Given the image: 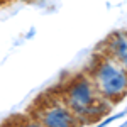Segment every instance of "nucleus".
I'll use <instances>...</instances> for the list:
<instances>
[{
  "label": "nucleus",
  "instance_id": "nucleus-3",
  "mask_svg": "<svg viewBox=\"0 0 127 127\" xmlns=\"http://www.w3.org/2000/svg\"><path fill=\"white\" fill-rule=\"evenodd\" d=\"M34 119L39 126L46 127H71L80 126L76 115L71 112V108L66 105V102L61 98H48L41 107L36 108Z\"/></svg>",
  "mask_w": 127,
  "mask_h": 127
},
{
  "label": "nucleus",
  "instance_id": "nucleus-6",
  "mask_svg": "<svg viewBox=\"0 0 127 127\" xmlns=\"http://www.w3.org/2000/svg\"><path fill=\"white\" fill-rule=\"evenodd\" d=\"M34 36H36V29H34V27H31V29H29V32L26 34V39H32Z\"/></svg>",
  "mask_w": 127,
  "mask_h": 127
},
{
  "label": "nucleus",
  "instance_id": "nucleus-5",
  "mask_svg": "<svg viewBox=\"0 0 127 127\" xmlns=\"http://www.w3.org/2000/svg\"><path fill=\"white\" fill-rule=\"evenodd\" d=\"M124 115H127V110L120 112V114H115V115H108V117L103 119V120H98V124L103 127V126H107V124H110V122H115V120H119V119H122Z\"/></svg>",
  "mask_w": 127,
  "mask_h": 127
},
{
  "label": "nucleus",
  "instance_id": "nucleus-2",
  "mask_svg": "<svg viewBox=\"0 0 127 127\" xmlns=\"http://www.w3.org/2000/svg\"><path fill=\"white\" fill-rule=\"evenodd\" d=\"M87 73L93 80L100 97L112 105L127 97V69L112 56L100 51V56L93 58Z\"/></svg>",
  "mask_w": 127,
  "mask_h": 127
},
{
  "label": "nucleus",
  "instance_id": "nucleus-4",
  "mask_svg": "<svg viewBox=\"0 0 127 127\" xmlns=\"http://www.w3.org/2000/svg\"><path fill=\"white\" fill-rule=\"evenodd\" d=\"M102 53H105L127 69V31H115L102 44Z\"/></svg>",
  "mask_w": 127,
  "mask_h": 127
},
{
  "label": "nucleus",
  "instance_id": "nucleus-1",
  "mask_svg": "<svg viewBox=\"0 0 127 127\" xmlns=\"http://www.w3.org/2000/svg\"><path fill=\"white\" fill-rule=\"evenodd\" d=\"M61 98L76 115L78 124L97 122L114 107L110 102L100 97L88 73H80L69 80L61 92Z\"/></svg>",
  "mask_w": 127,
  "mask_h": 127
}]
</instances>
